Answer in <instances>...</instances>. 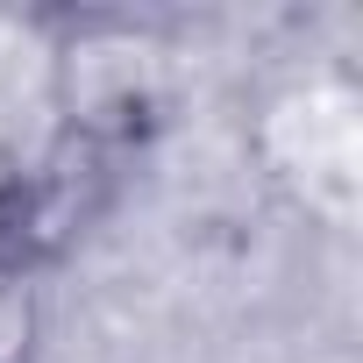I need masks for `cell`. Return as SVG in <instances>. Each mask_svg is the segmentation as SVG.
I'll return each instance as SVG.
<instances>
[{
	"label": "cell",
	"instance_id": "cell-1",
	"mask_svg": "<svg viewBox=\"0 0 363 363\" xmlns=\"http://www.w3.org/2000/svg\"><path fill=\"white\" fill-rule=\"evenodd\" d=\"M257 150L313 214L349 221L363 200V93L349 79L285 86L257 121Z\"/></svg>",
	"mask_w": 363,
	"mask_h": 363
},
{
	"label": "cell",
	"instance_id": "cell-2",
	"mask_svg": "<svg viewBox=\"0 0 363 363\" xmlns=\"http://www.w3.org/2000/svg\"><path fill=\"white\" fill-rule=\"evenodd\" d=\"M50 93L86 128H135L157 93V43L135 29H86L79 43L50 50Z\"/></svg>",
	"mask_w": 363,
	"mask_h": 363
}]
</instances>
